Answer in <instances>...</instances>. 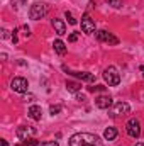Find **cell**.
<instances>
[{
	"mask_svg": "<svg viewBox=\"0 0 144 146\" xmlns=\"http://www.w3.org/2000/svg\"><path fill=\"white\" fill-rule=\"evenodd\" d=\"M95 106H97L98 109H108V107L112 106V99H110L108 95H100V97L95 99Z\"/></svg>",
	"mask_w": 144,
	"mask_h": 146,
	"instance_id": "cell-11",
	"label": "cell"
},
{
	"mask_svg": "<svg viewBox=\"0 0 144 146\" xmlns=\"http://www.w3.org/2000/svg\"><path fill=\"white\" fill-rule=\"evenodd\" d=\"M48 10H49V9H48L46 3L36 2V3H32L31 9H29V17H31L32 21H39V19H42V17L48 15Z\"/></svg>",
	"mask_w": 144,
	"mask_h": 146,
	"instance_id": "cell-2",
	"label": "cell"
},
{
	"mask_svg": "<svg viewBox=\"0 0 144 146\" xmlns=\"http://www.w3.org/2000/svg\"><path fill=\"white\" fill-rule=\"evenodd\" d=\"M53 46H54V51H56L59 56L66 54V44H65L63 41H59V39H58V41H54V42H53Z\"/></svg>",
	"mask_w": 144,
	"mask_h": 146,
	"instance_id": "cell-14",
	"label": "cell"
},
{
	"mask_svg": "<svg viewBox=\"0 0 144 146\" xmlns=\"http://www.w3.org/2000/svg\"><path fill=\"white\" fill-rule=\"evenodd\" d=\"M53 27H54V31H56L59 36L66 34V26H65V22H63L61 19H53Z\"/></svg>",
	"mask_w": 144,
	"mask_h": 146,
	"instance_id": "cell-12",
	"label": "cell"
},
{
	"mask_svg": "<svg viewBox=\"0 0 144 146\" xmlns=\"http://www.w3.org/2000/svg\"><path fill=\"white\" fill-rule=\"evenodd\" d=\"M2 146H9V145H7V141H5V139H2Z\"/></svg>",
	"mask_w": 144,
	"mask_h": 146,
	"instance_id": "cell-25",
	"label": "cell"
},
{
	"mask_svg": "<svg viewBox=\"0 0 144 146\" xmlns=\"http://www.w3.org/2000/svg\"><path fill=\"white\" fill-rule=\"evenodd\" d=\"M63 70L68 73V75H71V76H75V78L81 80V82H88V83L95 82V75H92V73H87V72H73V70H70L68 66H63Z\"/></svg>",
	"mask_w": 144,
	"mask_h": 146,
	"instance_id": "cell-6",
	"label": "cell"
},
{
	"mask_svg": "<svg viewBox=\"0 0 144 146\" xmlns=\"http://www.w3.org/2000/svg\"><path fill=\"white\" fill-rule=\"evenodd\" d=\"M129 112H131V106H129V104H126V102H117L115 107H114V110H112V115L117 117V115H126V114H129Z\"/></svg>",
	"mask_w": 144,
	"mask_h": 146,
	"instance_id": "cell-8",
	"label": "cell"
},
{
	"mask_svg": "<svg viewBox=\"0 0 144 146\" xmlns=\"http://www.w3.org/2000/svg\"><path fill=\"white\" fill-rule=\"evenodd\" d=\"M76 39H78V33H73V34H70V37H68V41H70V42H75Z\"/></svg>",
	"mask_w": 144,
	"mask_h": 146,
	"instance_id": "cell-23",
	"label": "cell"
},
{
	"mask_svg": "<svg viewBox=\"0 0 144 146\" xmlns=\"http://www.w3.org/2000/svg\"><path fill=\"white\" fill-rule=\"evenodd\" d=\"M105 87L104 85H95V87H88V92H104Z\"/></svg>",
	"mask_w": 144,
	"mask_h": 146,
	"instance_id": "cell-17",
	"label": "cell"
},
{
	"mask_svg": "<svg viewBox=\"0 0 144 146\" xmlns=\"http://www.w3.org/2000/svg\"><path fill=\"white\" fill-rule=\"evenodd\" d=\"M107 2L112 7H115V9H120L122 7V0H107Z\"/></svg>",
	"mask_w": 144,
	"mask_h": 146,
	"instance_id": "cell-19",
	"label": "cell"
},
{
	"mask_svg": "<svg viewBox=\"0 0 144 146\" xmlns=\"http://www.w3.org/2000/svg\"><path fill=\"white\" fill-rule=\"evenodd\" d=\"M126 131L131 138H134V139L139 138L141 136V122L137 119H129L127 124H126Z\"/></svg>",
	"mask_w": 144,
	"mask_h": 146,
	"instance_id": "cell-4",
	"label": "cell"
},
{
	"mask_svg": "<svg viewBox=\"0 0 144 146\" xmlns=\"http://www.w3.org/2000/svg\"><path fill=\"white\" fill-rule=\"evenodd\" d=\"M143 76H144V75H143Z\"/></svg>",
	"mask_w": 144,
	"mask_h": 146,
	"instance_id": "cell-27",
	"label": "cell"
},
{
	"mask_svg": "<svg viewBox=\"0 0 144 146\" xmlns=\"http://www.w3.org/2000/svg\"><path fill=\"white\" fill-rule=\"evenodd\" d=\"M22 31H24V36H26V37L31 36V29H29L27 26H24V27H22Z\"/></svg>",
	"mask_w": 144,
	"mask_h": 146,
	"instance_id": "cell-24",
	"label": "cell"
},
{
	"mask_svg": "<svg viewBox=\"0 0 144 146\" xmlns=\"http://www.w3.org/2000/svg\"><path fill=\"white\" fill-rule=\"evenodd\" d=\"M104 78H105V82L108 83V87H115V85L120 83V75H119L115 66H107L104 70Z\"/></svg>",
	"mask_w": 144,
	"mask_h": 146,
	"instance_id": "cell-3",
	"label": "cell"
},
{
	"mask_svg": "<svg viewBox=\"0 0 144 146\" xmlns=\"http://www.w3.org/2000/svg\"><path fill=\"white\" fill-rule=\"evenodd\" d=\"M36 134V129L34 127H19L17 129V138L19 139H22V141H26V139H29V136H34Z\"/></svg>",
	"mask_w": 144,
	"mask_h": 146,
	"instance_id": "cell-10",
	"label": "cell"
},
{
	"mask_svg": "<svg viewBox=\"0 0 144 146\" xmlns=\"http://www.w3.org/2000/svg\"><path fill=\"white\" fill-rule=\"evenodd\" d=\"M81 31L87 33V34H92V33L95 31V22H93V19H92L88 14H85V15L81 17Z\"/></svg>",
	"mask_w": 144,
	"mask_h": 146,
	"instance_id": "cell-7",
	"label": "cell"
},
{
	"mask_svg": "<svg viewBox=\"0 0 144 146\" xmlns=\"http://www.w3.org/2000/svg\"><path fill=\"white\" fill-rule=\"evenodd\" d=\"M27 114H29V117L34 119V121H41V117H42V110H41L39 106H31Z\"/></svg>",
	"mask_w": 144,
	"mask_h": 146,
	"instance_id": "cell-13",
	"label": "cell"
},
{
	"mask_svg": "<svg viewBox=\"0 0 144 146\" xmlns=\"http://www.w3.org/2000/svg\"><path fill=\"white\" fill-rule=\"evenodd\" d=\"M68 146H102L100 138L90 133H78L73 134L68 141Z\"/></svg>",
	"mask_w": 144,
	"mask_h": 146,
	"instance_id": "cell-1",
	"label": "cell"
},
{
	"mask_svg": "<svg viewBox=\"0 0 144 146\" xmlns=\"http://www.w3.org/2000/svg\"><path fill=\"white\" fill-rule=\"evenodd\" d=\"M10 87H12V90H14V92H17V94H26V92H27L29 83H27V80H26L24 76H17V78H14V80H12Z\"/></svg>",
	"mask_w": 144,
	"mask_h": 146,
	"instance_id": "cell-5",
	"label": "cell"
},
{
	"mask_svg": "<svg viewBox=\"0 0 144 146\" xmlns=\"http://www.w3.org/2000/svg\"><path fill=\"white\" fill-rule=\"evenodd\" d=\"M66 88L70 92H78L81 88V83L80 82H66Z\"/></svg>",
	"mask_w": 144,
	"mask_h": 146,
	"instance_id": "cell-16",
	"label": "cell"
},
{
	"mask_svg": "<svg viewBox=\"0 0 144 146\" xmlns=\"http://www.w3.org/2000/svg\"><path fill=\"white\" fill-rule=\"evenodd\" d=\"M95 36H97V39H98V41H105V42H108V44H114V46L119 42V39H117L115 36H112L110 33H107V31H97V33H95Z\"/></svg>",
	"mask_w": 144,
	"mask_h": 146,
	"instance_id": "cell-9",
	"label": "cell"
},
{
	"mask_svg": "<svg viewBox=\"0 0 144 146\" xmlns=\"http://www.w3.org/2000/svg\"><path fill=\"white\" fill-rule=\"evenodd\" d=\"M49 112H51L53 115H54V114H58V112H61V106H51Z\"/></svg>",
	"mask_w": 144,
	"mask_h": 146,
	"instance_id": "cell-20",
	"label": "cell"
},
{
	"mask_svg": "<svg viewBox=\"0 0 144 146\" xmlns=\"http://www.w3.org/2000/svg\"><path fill=\"white\" fill-rule=\"evenodd\" d=\"M104 138H105L107 141L115 139V138H117V129H115V127H107L105 133H104Z\"/></svg>",
	"mask_w": 144,
	"mask_h": 146,
	"instance_id": "cell-15",
	"label": "cell"
},
{
	"mask_svg": "<svg viewBox=\"0 0 144 146\" xmlns=\"http://www.w3.org/2000/svg\"><path fill=\"white\" fill-rule=\"evenodd\" d=\"M37 146H59L58 141H48V143H37Z\"/></svg>",
	"mask_w": 144,
	"mask_h": 146,
	"instance_id": "cell-21",
	"label": "cell"
},
{
	"mask_svg": "<svg viewBox=\"0 0 144 146\" xmlns=\"http://www.w3.org/2000/svg\"><path fill=\"white\" fill-rule=\"evenodd\" d=\"M136 146H144V143H137V145H136Z\"/></svg>",
	"mask_w": 144,
	"mask_h": 146,
	"instance_id": "cell-26",
	"label": "cell"
},
{
	"mask_svg": "<svg viewBox=\"0 0 144 146\" xmlns=\"http://www.w3.org/2000/svg\"><path fill=\"white\" fill-rule=\"evenodd\" d=\"M17 33H19V29H14V33H12V42H14V44L19 41V39H17Z\"/></svg>",
	"mask_w": 144,
	"mask_h": 146,
	"instance_id": "cell-22",
	"label": "cell"
},
{
	"mask_svg": "<svg viewBox=\"0 0 144 146\" xmlns=\"http://www.w3.org/2000/svg\"><path fill=\"white\" fill-rule=\"evenodd\" d=\"M65 15H66V19H68V22H70L71 26H75V24H76V19L73 17V14H71V12H65Z\"/></svg>",
	"mask_w": 144,
	"mask_h": 146,
	"instance_id": "cell-18",
	"label": "cell"
}]
</instances>
